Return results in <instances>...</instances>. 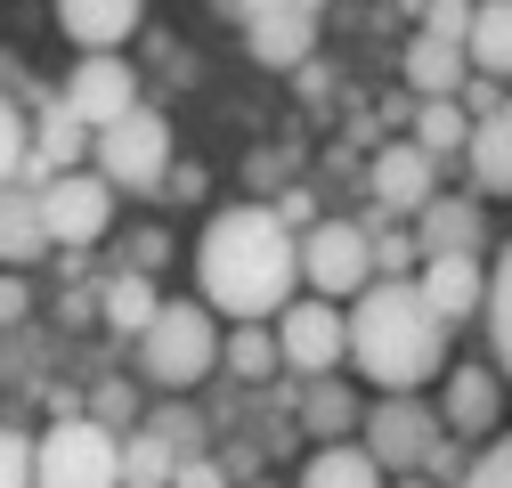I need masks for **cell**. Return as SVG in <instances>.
<instances>
[{
  "mask_svg": "<svg viewBox=\"0 0 512 488\" xmlns=\"http://www.w3.org/2000/svg\"><path fill=\"white\" fill-rule=\"evenodd\" d=\"M196 285L220 318H277L301 293V228L277 204H228L196 236Z\"/></svg>",
  "mask_w": 512,
  "mask_h": 488,
  "instance_id": "6da1fadb",
  "label": "cell"
},
{
  "mask_svg": "<svg viewBox=\"0 0 512 488\" xmlns=\"http://www.w3.org/2000/svg\"><path fill=\"white\" fill-rule=\"evenodd\" d=\"M350 366L374 391H423L447 366V318L423 301L415 277H374L350 301Z\"/></svg>",
  "mask_w": 512,
  "mask_h": 488,
  "instance_id": "7a4b0ae2",
  "label": "cell"
},
{
  "mask_svg": "<svg viewBox=\"0 0 512 488\" xmlns=\"http://www.w3.org/2000/svg\"><path fill=\"white\" fill-rule=\"evenodd\" d=\"M220 310L212 301H163L155 326L139 334V375L155 391H196L212 366H220Z\"/></svg>",
  "mask_w": 512,
  "mask_h": 488,
  "instance_id": "3957f363",
  "label": "cell"
},
{
  "mask_svg": "<svg viewBox=\"0 0 512 488\" xmlns=\"http://www.w3.org/2000/svg\"><path fill=\"white\" fill-rule=\"evenodd\" d=\"M33 488H122V432L90 407H66L33 440Z\"/></svg>",
  "mask_w": 512,
  "mask_h": 488,
  "instance_id": "277c9868",
  "label": "cell"
},
{
  "mask_svg": "<svg viewBox=\"0 0 512 488\" xmlns=\"http://www.w3.org/2000/svg\"><path fill=\"white\" fill-rule=\"evenodd\" d=\"M439 440H447V415H439L431 399H415V391H382V399L366 407V456L391 472V480H399V472H431Z\"/></svg>",
  "mask_w": 512,
  "mask_h": 488,
  "instance_id": "5b68a950",
  "label": "cell"
},
{
  "mask_svg": "<svg viewBox=\"0 0 512 488\" xmlns=\"http://www.w3.org/2000/svg\"><path fill=\"white\" fill-rule=\"evenodd\" d=\"M90 171H106L122 196L163 188V171H171V122L155 106H131L122 122H106V131L90 139Z\"/></svg>",
  "mask_w": 512,
  "mask_h": 488,
  "instance_id": "8992f818",
  "label": "cell"
},
{
  "mask_svg": "<svg viewBox=\"0 0 512 488\" xmlns=\"http://www.w3.org/2000/svg\"><path fill=\"white\" fill-rule=\"evenodd\" d=\"M301 285L326 301H358L374 285V228L366 220H309L301 228Z\"/></svg>",
  "mask_w": 512,
  "mask_h": 488,
  "instance_id": "52a82bcc",
  "label": "cell"
},
{
  "mask_svg": "<svg viewBox=\"0 0 512 488\" xmlns=\"http://www.w3.org/2000/svg\"><path fill=\"white\" fill-rule=\"evenodd\" d=\"M277 350L293 375H334V366L350 358V310L326 293H293L277 310Z\"/></svg>",
  "mask_w": 512,
  "mask_h": 488,
  "instance_id": "ba28073f",
  "label": "cell"
},
{
  "mask_svg": "<svg viewBox=\"0 0 512 488\" xmlns=\"http://www.w3.org/2000/svg\"><path fill=\"white\" fill-rule=\"evenodd\" d=\"M114 179L106 171H57L49 179V188H41V212H49V244H74V253H82V244H98L106 228H114Z\"/></svg>",
  "mask_w": 512,
  "mask_h": 488,
  "instance_id": "9c48e42d",
  "label": "cell"
},
{
  "mask_svg": "<svg viewBox=\"0 0 512 488\" xmlns=\"http://www.w3.org/2000/svg\"><path fill=\"white\" fill-rule=\"evenodd\" d=\"M66 106L90 122V131H106V122H122L139 98V66H122V49H82V66L66 74Z\"/></svg>",
  "mask_w": 512,
  "mask_h": 488,
  "instance_id": "30bf717a",
  "label": "cell"
},
{
  "mask_svg": "<svg viewBox=\"0 0 512 488\" xmlns=\"http://www.w3.org/2000/svg\"><path fill=\"white\" fill-rule=\"evenodd\" d=\"M366 196L391 212V220H415L431 196H439V155H423L415 139H399V147H382L374 163H366Z\"/></svg>",
  "mask_w": 512,
  "mask_h": 488,
  "instance_id": "8fae6325",
  "label": "cell"
},
{
  "mask_svg": "<svg viewBox=\"0 0 512 488\" xmlns=\"http://www.w3.org/2000/svg\"><path fill=\"white\" fill-rule=\"evenodd\" d=\"M504 375L496 366H447V391H439V415L456 440H496L504 432Z\"/></svg>",
  "mask_w": 512,
  "mask_h": 488,
  "instance_id": "7c38bea8",
  "label": "cell"
},
{
  "mask_svg": "<svg viewBox=\"0 0 512 488\" xmlns=\"http://www.w3.org/2000/svg\"><path fill=\"white\" fill-rule=\"evenodd\" d=\"M415 285H423V301L447 326H464V318L488 310V253H423Z\"/></svg>",
  "mask_w": 512,
  "mask_h": 488,
  "instance_id": "4fadbf2b",
  "label": "cell"
},
{
  "mask_svg": "<svg viewBox=\"0 0 512 488\" xmlns=\"http://www.w3.org/2000/svg\"><path fill=\"white\" fill-rule=\"evenodd\" d=\"M25 114H33V163H41V171H82V163H90V139H98V131L66 106V90H41V82H33Z\"/></svg>",
  "mask_w": 512,
  "mask_h": 488,
  "instance_id": "5bb4252c",
  "label": "cell"
},
{
  "mask_svg": "<svg viewBox=\"0 0 512 488\" xmlns=\"http://www.w3.org/2000/svg\"><path fill=\"white\" fill-rule=\"evenodd\" d=\"M415 244L423 253H488V212L480 196H431L415 212Z\"/></svg>",
  "mask_w": 512,
  "mask_h": 488,
  "instance_id": "9a60e30c",
  "label": "cell"
},
{
  "mask_svg": "<svg viewBox=\"0 0 512 488\" xmlns=\"http://www.w3.org/2000/svg\"><path fill=\"white\" fill-rule=\"evenodd\" d=\"M49 253V212H41V188L9 179L0 188V269H33Z\"/></svg>",
  "mask_w": 512,
  "mask_h": 488,
  "instance_id": "2e32d148",
  "label": "cell"
},
{
  "mask_svg": "<svg viewBox=\"0 0 512 488\" xmlns=\"http://www.w3.org/2000/svg\"><path fill=\"white\" fill-rule=\"evenodd\" d=\"M147 0H57V25H66L74 49H122L139 33Z\"/></svg>",
  "mask_w": 512,
  "mask_h": 488,
  "instance_id": "e0dca14e",
  "label": "cell"
},
{
  "mask_svg": "<svg viewBox=\"0 0 512 488\" xmlns=\"http://www.w3.org/2000/svg\"><path fill=\"white\" fill-rule=\"evenodd\" d=\"M464 171H472V188H480V196H512V98H504L496 114H480V122H472Z\"/></svg>",
  "mask_w": 512,
  "mask_h": 488,
  "instance_id": "ac0fdd59",
  "label": "cell"
},
{
  "mask_svg": "<svg viewBox=\"0 0 512 488\" xmlns=\"http://www.w3.org/2000/svg\"><path fill=\"white\" fill-rule=\"evenodd\" d=\"M464 82H472L464 41H431V33L407 41V90H415V98H456Z\"/></svg>",
  "mask_w": 512,
  "mask_h": 488,
  "instance_id": "d6986e66",
  "label": "cell"
},
{
  "mask_svg": "<svg viewBox=\"0 0 512 488\" xmlns=\"http://www.w3.org/2000/svg\"><path fill=\"white\" fill-rule=\"evenodd\" d=\"M244 41H252V57H261V66H309L317 17H309V9H269V17L244 25Z\"/></svg>",
  "mask_w": 512,
  "mask_h": 488,
  "instance_id": "ffe728a7",
  "label": "cell"
},
{
  "mask_svg": "<svg viewBox=\"0 0 512 488\" xmlns=\"http://www.w3.org/2000/svg\"><path fill=\"white\" fill-rule=\"evenodd\" d=\"M301 488H391V472L366 456V440H326L301 464Z\"/></svg>",
  "mask_w": 512,
  "mask_h": 488,
  "instance_id": "44dd1931",
  "label": "cell"
},
{
  "mask_svg": "<svg viewBox=\"0 0 512 488\" xmlns=\"http://www.w3.org/2000/svg\"><path fill=\"white\" fill-rule=\"evenodd\" d=\"M464 57H472V74H496V82H512V0H480Z\"/></svg>",
  "mask_w": 512,
  "mask_h": 488,
  "instance_id": "7402d4cb",
  "label": "cell"
},
{
  "mask_svg": "<svg viewBox=\"0 0 512 488\" xmlns=\"http://www.w3.org/2000/svg\"><path fill=\"white\" fill-rule=\"evenodd\" d=\"M179 464H187V456L155 432V423H147V432H122V488H171Z\"/></svg>",
  "mask_w": 512,
  "mask_h": 488,
  "instance_id": "603a6c76",
  "label": "cell"
},
{
  "mask_svg": "<svg viewBox=\"0 0 512 488\" xmlns=\"http://www.w3.org/2000/svg\"><path fill=\"white\" fill-rule=\"evenodd\" d=\"M220 366H228V375H244V383L277 375V366H285L277 326H261V318H236V326H228V342H220Z\"/></svg>",
  "mask_w": 512,
  "mask_h": 488,
  "instance_id": "cb8c5ba5",
  "label": "cell"
},
{
  "mask_svg": "<svg viewBox=\"0 0 512 488\" xmlns=\"http://www.w3.org/2000/svg\"><path fill=\"white\" fill-rule=\"evenodd\" d=\"M301 423L317 440H350V423H366V407H358V391H342L334 375H309V391H301Z\"/></svg>",
  "mask_w": 512,
  "mask_h": 488,
  "instance_id": "d4e9b609",
  "label": "cell"
},
{
  "mask_svg": "<svg viewBox=\"0 0 512 488\" xmlns=\"http://www.w3.org/2000/svg\"><path fill=\"white\" fill-rule=\"evenodd\" d=\"M415 147L423 155H464L472 147V114H464V98H423V114H415Z\"/></svg>",
  "mask_w": 512,
  "mask_h": 488,
  "instance_id": "484cf974",
  "label": "cell"
},
{
  "mask_svg": "<svg viewBox=\"0 0 512 488\" xmlns=\"http://www.w3.org/2000/svg\"><path fill=\"white\" fill-rule=\"evenodd\" d=\"M488 342H496V375L512 383V244L496 253V269H488Z\"/></svg>",
  "mask_w": 512,
  "mask_h": 488,
  "instance_id": "4316f807",
  "label": "cell"
},
{
  "mask_svg": "<svg viewBox=\"0 0 512 488\" xmlns=\"http://www.w3.org/2000/svg\"><path fill=\"white\" fill-rule=\"evenodd\" d=\"M155 310H163V301H155L147 277H114V285H106V326H114V334H131V342H139V334L155 326Z\"/></svg>",
  "mask_w": 512,
  "mask_h": 488,
  "instance_id": "83f0119b",
  "label": "cell"
},
{
  "mask_svg": "<svg viewBox=\"0 0 512 488\" xmlns=\"http://www.w3.org/2000/svg\"><path fill=\"white\" fill-rule=\"evenodd\" d=\"M366 228H374V277H415V269H423L415 228H391V212H382V220H366Z\"/></svg>",
  "mask_w": 512,
  "mask_h": 488,
  "instance_id": "f1b7e54d",
  "label": "cell"
},
{
  "mask_svg": "<svg viewBox=\"0 0 512 488\" xmlns=\"http://www.w3.org/2000/svg\"><path fill=\"white\" fill-rule=\"evenodd\" d=\"M25 155H33V114L25 98H0V188L25 179Z\"/></svg>",
  "mask_w": 512,
  "mask_h": 488,
  "instance_id": "f546056e",
  "label": "cell"
},
{
  "mask_svg": "<svg viewBox=\"0 0 512 488\" xmlns=\"http://www.w3.org/2000/svg\"><path fill=\"white\" fill-rule=\"evenodd\" d=\"M415 9H423V33H431V41H472L480 0H415Z\"/></svg>",
  "mask_w": 512,
  "mask_h": 488,
  "instance_id": "4dcf8cb0",
  "label": "cell"
},
{
  "mask_svg": "<svg viewBox=\"0 0 512 488\" xmlns=\"http://www.w3.org/2000/svg\"><path fill=\"white\" fill-rule=\"evenodd\" d=\"M464 488H512V432H496V440H488V456H472Z\"/></svg>",
  "mask_w": 512,
  "mask_h": 488,
  "instance_id": "1f68e13d",
  "label": "cell"
},
{
  "mask_svg": "<svg viewBox=\"0 0 512 488\" xmlns=\"http://www.w3.org/2000/svg\"><path fill=\"white\" fill-rule=\"evenodd\" d=\"M0 488H33V440L0 423Z\"/></svg>",
  "mask_w": 512,
  "mask_h": 488,
  "instance_id": "d6a6232c",
  "label": "cell"
},
{
  "mask_svg": "<svg viewBox=\"0 0 512 488\" xmlns=\"http://www.w3.org/2000/svg\"><path fill=\"white\" fill-rule=\"evenodd\" d=\"M90 415L122 432V423H131V383H98V391H90Z\"/></svg>",
  "mask_w": 512,
  "mask_h": 488,
  "instance_id": "836d02e7",
  "label": "cell"
},
{
  "mask_svg": "<svg viewBox=\"0 0 512 488\" xmlns=\"http://www.w3.org/2000/svg\"><path fill=\"white\" fill-rule=\"evenodd\" d=\"M155 432L179 448V456H196L204 448V432H196V415H187V407H171V415H155Z\"/></svg>",
  "mask_w": 512,
  "mask_h": 488,
  "instance_id": "e575fe53",
  "label": "cell"
},
{
  "mask_svg": "<svg viewBox=\"0 0 512 488\" xmlns=\"http://www.w3.org/2000/svg\"><path fill=\"white\" fill-rule=\"evenodd\" d=\"M220 9H228L236 25H252V17H269V9H309V17H317L326 0H220Z\"/></svg>",
  "mask_w": 512,
  "mask_h": 488,
  "instance_id": "d590c367",
  "label": "cell"
},
{
  "mask_svg": "<svg viewBox=\"0 0 512 488\" xmlns=\"http://www.w3.org/2000/svg\"><path fill=\"white\" fill-rule=\"evenodd\" d=\"M456 98H464V114H472V122H480V114H496V106H504V90H496V74H472V82H464V90H456Z\"/></svg>",
  "mask_w": 512,
  "mask_h": 488,
  "instance_id": "8d00e7d4",
  "label": "cell"
},
{
  "mask_svg": "<svg viewBox=\"0 0 512 488\" xmlns=\"http://www.w3.org/2000/svg\"><path fill=\"white\" fill-rule=\"evenodd\" d=\"M171 488H228V472H220V464H212V456H187V464H179V480H171Z\"/></svg>",
  "mask_w": 512,
  "mask_h": 488,
  "instance_id": "74e56055",
  "label": "cell"
},
{
  "mask_svg": "<svg viewBox=\"0 0 512 488\" xmlns=\"http://www.w3.org/2000/svg\"><path fill=\"white\" fill-rule=\"evenodd\" d=\"M0 98H33V82H25V66H17L9 49H0Z\"/></svg>",
  "mask_w": 512,
  "mask_h": 488,
  "instance_id": "f35d334b",
  "label": "cell"
},
{
  "mask_svg": "<svg viewBox=\"0 0 512 488\" xmlns=\"http://www.w3.org/2000/svg\"><path fill=\"white\" fill-rule=\"evenodd\" d=\"M0 318H25V285L17 277H0Z\"/></svg>",
  "mask_w": 512,
  "mask_h": 488,
  "instance_id": "ab89813d",
  "label": "cell"
},
{
  "mask_svg": "<svg viewBox=\"0 0 512 488\" xmlns=\"http://www.w3.org/2000/svg\"><path fill=\"white\" fill-rule=\"evenodd\" d=\"M277 212H285V228H309V220H317V212H309V196H301V188H293V196H285V204H277Z\"/></svg>",
  "mask_w": 512,
  "mask_h": 488,
  "instance_id": "60d3db41",
  "label": "cell"
},
{
  "mask_svg": "<svg viewBox=\"0 0 512 488\" xmlns=\"http://www.w3.org/2000/svg\"><path fill=\"white\" fill-rule=\"evenodd\" d=\"M391 488H439V480H431V472H399Z\"/></svg>",
  "mask_w": 512,
  "mask_h": 488,
  "instance_id": "b9f144b4",
  "label": "cell"
}]
</instances>
